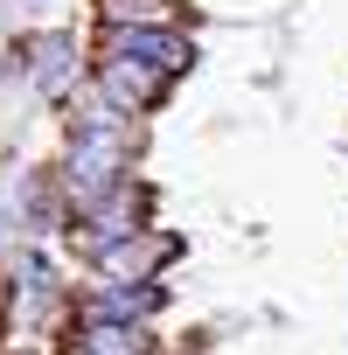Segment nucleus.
<instances>
[{
	"label": "nucleus",
	"mask_w": 348,
	"mask_h": 355,
	"mask_svg": "<svg viewBox=\"0 0 348 355\" xmlns=\"http://www.w3.org/2000/svg\"><path fill=\"white\" fill-rule=\"evenodd\" d=\"M70 355H146V341L132 320H91L70 334Z\"/></svg>",
	"instance_id": "nucleus-6"
},
{
	"label": "nucleus",
	"mask_w": 348,
	"mask_h": 355,
	"mask_svg": "<svg viewBox=\"0 0 348 355\" xmlns=\"http://www.w3.org/2000/svg\"><path fill=\"white\" fill-rule=\"evenodd\" d=\"M105 15L112 21H160L167 8H153V0H105Z\"/></svg>",
	"instance_id": "nucleus-7"
},
{
	"label": "nucleus",
	"mask_w": 348,
	"mask_h": 355,
	"mask_svg": "<svg viewBox=\"0 0 348 355\" xmlns=\"http://www.w3.org/2000/svg\"><path fill=\"white\" fill-rule=\"evenodd\" d=\"M35 91L42 98H70V84H77V42L70 35H49V42H35Z\"/></svg>",
	"instance_id": "nucleus-5"
},
{
	"label": "nucleus",
	"mask_w": 348,
	"mask_h": 355,
	"mask_svg": "<svg viewBox=\"0 0 348 355\" xmlns=\"http://www.w3.org/2000/svg\"><path fill=\"white\" fill-rule=\"evenodd\" d=\"M28 8H49V0H28Z\"/></svg>",
	"instance_id": "nucleus-8"
},
{
	"label": "nucleus",
	"mask_w": 348,
	"mask_h": 355,
	"mask_svg": "<svg viewBox=\"0 0 348 355\" xmlns=\"http://www.w3.org/2000/svg\"><path fill=\"white\" fill-rule=\"evenodd\" d=\"M167 306V293L153 286V279H105L98 293H91V320H146V313H160Z\"/></svg>",
	"instance_id": "nucleus-3"
},
{
	"label": "nucleus",
	"mask_w": 348,
	"mask_h": 355,
	"mask_svg": "<svg viewBox=\"0 0 348 355\" xmlns=\"http://www.w3.org/2000/svg\"><path fill=\"white\" fill-rule=\"evenodd\" d=\"M105 56H125L153 77H182L195 63V42L182 28H160V21H112L105 28Z\"/></svg>",
	"instance_id": "nucleus-2"
},
{
	"label": "nucleus",
	"mask_w": 348,
	"mask_h": 355,
	"mask_svg": "<svg viewBox=\"0 0 348 355\" xmlns=\"http://www.w3.org/2000/svg\"><path fill=\"white\" fill-rule=\"evenodd\" d=\"M160 84H167V77H153V70H139V63H125V56H105V63H98V91H105L119 112H146V105L160 98Z\"/></svg>",
	"instance_id": "nucleus-4"
},
{
	"label": "nucleus",
	"mask_w": 348,
	"mask_h": 355,
	"mask_svg": "<svg viewBox=\"0 0 348 355\" xmlns=\"http://www.w3.org/2000/svg\"><path fill=\"white\" fill-rule=\"evenodd\" d=\"M125 112L98 91V105L70 125V146H63V189L84 202V209H98L105 196H119V182H125Z\"/></svg>",
	"instance_id": "nucleus-1"
}]
</instances>
